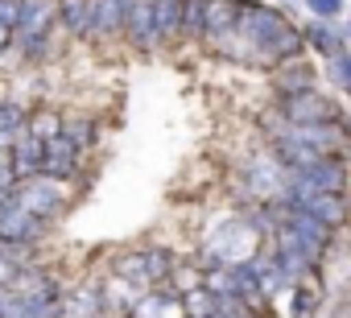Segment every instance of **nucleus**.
Instances as JSON below:
<instances>
[{"instance_id": "nucleus-1", "label": "nucleus", "mask_w": 351, "mask_h": 318, "mask_svg": "<svg viewBox=\"0 0 351 318\" xmlns=\"http://www.w3.org/2000/svg\"><path fill=\"white\" fill-rule=\"evenodd\" d=\"M306 50L302 42V25L281 13L277 5H265V0H244V13L236 21V29L211 50L236 66H252V71H273L289 58H298Z\"/></svg>"}, {"instance_id": "nucleus-2", "label": "nucleus", "mask_w": 351, "mask_h": 318, "mask_svg": "<svg viewBox=\"0 0 351 318\" xmlns=\"http://www.w3.org/2000/svg\"><path fill=\"white\" fill-rule=\"evenodd\" d=\"M261 240H265V232L252 223V215H248V211H232V215H223V219L207 232V240H203V248H199L203 269L211 273V269H223V265L252 260V256H261Z\"/></svg>"}, {"instance_id": "nucleus-3", "label": "nucleus", "mask_w": 351, "mask_h": 318, "mask_svg": "<svg viewBox=\"0 0 351 318\" xmlns=\"http://www.w3.org/2000/svg\"><path fill=\"white\" fill-rule=\"evenodd\" d=\"M289 170V166H285ZM351 186V166L343 153H330V157H318L310 166H293L289 178H285V199L289 203H302L310 195H347Z\"/></svg>"}, {"instance_id": "nucleus-4", "label": "nucleus", "mask_w": 351, "mask_h": 318, "mask_svg": "<svg viewBox=\"0 0 351 318\" xmlns=\"http://www.w3.org/2000/svg\"><path fill=\"white\" fill-rule=\"evenodd\" d=\"M169 273H173V252L161 248V244H145V248L124 252V256L116 260V281H124L132 293L169 281Z\"/></svg>"}, {"instance_id": "nucleus-5", "label": "nucleus", "mask_w": 351, "mask_h": 318, "mask_svg": "<svg viewBox=\"0 0 351 318\" xmlns=\"http://www.w3.org/2000/svg\"><path fill=\"white\" fill-rule=\"evenodd\" d=\"M285 178H289V170H285V162H281L273 149L252 153L248 162L240 166V186H244V195L256 199V203L285 199Z\"/></svg>"}, {"instance_id": "nucleus-6", "label": "nucleus", "mask_w": 351, "mask_h": 318, "mask_svg": "<svg viewBox=\"0 0 351 318\" xmlns=\"http://www.w3.org/2000/svg\"><path fill=\"white\" fill-rule=\"evenodd\" d=\"M277 112L289 124H335L343 120V108L335 95L310 87V91H293V95H277Z\"/></svg>"}, {"instance_id": "nucleus-7", "label": "nucleus", "mask_w": 351, "mask_h": 318, "mask_svg": "<svg viewBox=\"0 0 351 318\" xmlns=\"http://www.w3.org/2000/svg\"><path fill=\"white\" fill-rule=\"evenodd\" d=\"M13 203L25 207L29 215L46 219V223H54V219L66 211V191H62V182H54V178H46V174H34V178H21V182L13 186Z\"/></svg>"}, {"instance_id": "nucleus-8", "label": "nucleus", "mask_w": 351, "mask_h": 318, "mask_svg": "<svg viewBox=\"0 0 351 318\" xmlns=\"http://www.w3.org/2000/svg\"><path fill=\"white\" fill-rule=\"evenodd\" d=\"M83 162H87V153L58 128L50 140H46V157H42V174L46 178H54V182H75L79 174H83Z\"/></svg>"}, {"instance_id": "nucleus-9", "label": "nucleus", "mask_w": 351, "mask_h": 318, "mask_svg": "<svg viewBox=\"0 0 351 318\" xmlns=\"http://www.w3.org/2000/svg\"><path fill=\"white\" fill-rule=\"evenodd\" d=\"M128 13H132V0H91L87 42H124Z\"/></svg>"}, {"instance_id": "nucleus-10", "label": "nucleus", "mask_w": 351, "mask_h": 318, "mask_svg": "<svg viewBox=\"0 0 351 318\" xmlns=\"http://www.w3.org/2000/svg\"><path fill=\"white\" fill-rule=\"evenodd\" d=\"M9 157H13V174H17V182L21 178H34V174H42V157H46V140L25 124L13 140H9Z\"/></svg>"}, {"instance_id": "nucleus-11", "label": "nucleus", "mask_w": 351, "mask_h": 318, "mask_svg": "<svg viewBox=\"0 0 351 318\" xmlns=\"http://www.w3.org/2000/svg\"><path fill=\"white\" fill-rule=\"evenodd\" d=\"M244 0H207V17H203V46L215 50L240 21Z\"/></svg>"}, {"instance_id": "nucleus-12", "label": "nucleus", "mask_w": 351, "mask_h": 318, "mask_svg": "<svg viewBox=\"0 0 351 318\" xmlns=\"http://www.w3.org/2000/svg\"><path fill=\"white\" fill-rule=\"evenodd\" d=\"M318 79H322V71H318L306 54H298V58H289V62L273 66V91H277V95L310 91V87H318Z\"/></svg>"}, {"instance_id": "nucleus-13", "label": "nucleus", "mask_w": 351, "mask_h": 318, "mask_svg": "<svg viewBox=\"0 0 351 318\" xmlns=\"http://www.w3.org/2000/svg\"><path fill=\"white\" fill-rule=\"evenodd\" d=\"M302 42H306V50H314L318 58H330V54L347 50L343 21H318V17H310V21L302 25Z\"/></svg>"}, {"instance_id": "nucleus-14", "label": "nucleus", "mask_w": 351, "mask_h": 318, "mask_svg": "<svg viewBox=\"0 0 351 318\" xmlns=\"http://www.w3.org/2000/svg\"><path fill=\"white\" fill-rule=\"evenodd\" d=\"M293 207L306 211V215H314V219L326 223L330 232L347 228V219H351V199H347V195H310V199H302V203H293Z\"/></svg>"}, {"instance_id": "nucleus-15", "label": "nucleus", "mask_w": 351, "mask_h": 318, "mask_svg": "<svg viewBox=\"0 0 351 318\" xmlns=\"http://www.w3.org/2000/svg\"><path fill=\"white\" fill-rule=\"evenodd\" d=\"M58 29V0H21L13 34H54Z\"/></svg>"}, {"instance_id": "nucleus-16", "label": "nucleus", "mask_w": 351, "mask_h": 318, "mask_svg": "<svg viewBox=\"0 0 351 318\" xmlns=\"http://www.w3.org/2000/svg\"><path fill=\"white\" fill-rule=\"evenodd\" d=\"M104 310H108V293L95 281H87L62 297V318H104Z\"/></svg>"}, {"instance_id": "nucleus-17", "label": "nucleus", "mask_w": 351, "mask_h": 318, "mask_svg": "<svg viewBox=\"0 0 351 318\" xmlns=\"http://www.w3.org/2000/svg\"><path fill=\"white\" fill-rule=\"evenodd\" d=\"M124 42L141 54L157 50V34H153V5L149 0H132V13H128V25H124Z\"/></svg>"}, {"instance_id": "nucleus-18", "label": "nucleus", "mask_w": 351, "mask_h": 318, "mask_svg": "<svg viewBox=\"0 0 351 318\" xmlns=\"http://www.w3.org/2000/svg\"><path fill=\"white\" fill-rule=\"evenodd\" d=\"M149 5H153L157 50L161 46H178V38H182V0H149Z\"/></svg>"}, {"instance_id": "nucleus-19", "label": "nucleus", "mask_w": 351, "mask_h": 318, "mask_svg": "<svg viewBox=\"0 0 351 318\" xmlns=\"http://www.w3.org/2000/svg\"><path fill=\"white\" fill-rule=\"evenodd\" d=\"M173 310H182V302H178V293L173 289H141L136 297H132V318H173Z\"/></svg>"}, {"instance_id": "nucleus-20", "label": "nucleus", "mask_w": 351, "mask_h": 318, "mask_svg": "<svg viewBox=\"0 0 351 318\" xmlns=\"http://www.w3.org/2000/svg\"><path fill=\"white\" fill-rule=\"evenodd\" d=\"M58 25H62L71 38L87 42V29H91V0H58Z\"/></svg>"}, {"instance_id": "nucleus-21", "label": "nucleus", "mask_w": 351, "mask_h": 318, "mask_svg": "<svg viewBox=\"0 0 351 318\" xmlns=\"http://www.w3.org/2000/svg\"><path fill=\"white\" fill-rule=\"evenodd\" d=\"M13 50L21 62H46L54 54V34H13Z\"/></svg>"}, {"instance_id": "nucleus-22", "label": "nucleus", "mask_w": 351, "mask_h": 318, "mask_svg": "<svg viewBox=\"0 0 351 318\" xmlns=\"http://www.w3.org/2000/svg\"><path fill=\"white\" fill-rule=\"evenodd\" d=\"M203 17H207V0H182V38H178V46H199L203 42Z\"/></svg>"}, {"instance_id": "nucleus-23", "label": "nucleus", "mask_w": 351, "mask_h": 318, "mask_svg": "<svg viewBox=\"0 0 351 318\" xmlns=\"http://www.w3.org/2000/svg\"><path fill=\"white\" fill-rule=\"evenodd\" d=\"M322 62H326L322 66V79H330V87L339 95H351V46L339 50V54H330V58H322Z\"/></svg>"}, {"instance_id": "nucleus-24", "label": "nucleus", "mask_w": 351, "mask_h": 318, "mask_svg": "<svg viewBox=\"0 0 351 318\" xmlns=\"http://www.w3.org/2000/svg\"><path fill=\"white\" fill-rule=\"evenodd\" d=\"M318 289L314 285H306V281H298V285H289V306H285V314L289 318H314L318 314Z\"/></svg>"}, {"instance_id": "nucleus-25", "label": "nucleus", "mask_w": 351, "mask_h": 318, "mask_svg": "<svg viewBox=\"0 0 351 318\" xmlns=\"http://www.w3.org/2000/svg\"><path fill=\"white\" fill-rule=\"evenodd\" d=\"M178 302H182L186 318H207V314H215V310H219V297H215V289H207V285H195V289H186Z\"/></svg>"}, {"instance_id": "nucleus-26", "label": "nucleus", "mask_w": 351, "mask_h": 318, "mask_svg": "<svg viewBox=\"0 0 351 318\" xmlns=\"http://www.w3.org/2000/svg\"><path fill=\"white\" fill-rule=\"evenodd\" d=\"M25 124H29V108H25V103H17V99H0V136L13 140Z\"/></svg>"}, {"instance_id": "nucleus-27", "label": "nucleus", "mask_w": 351, "mask_h": 318, "mask_svg": "<svg viewBox=\"0 0 351 318\" xmlns=\"http://www.w3.org/2000/svg\"><path fill=\"white\" fill-rule=\"evenodd\" d=\"M302 9L318 21H343L347 17V0H302Z\"/></svg>"}, {"instance_id": "nucleus-28", "label": "nucleus", "mask_w": 351, "mask_h": 318, "mask_svg": "<svg viewBox=\"0 0 351 318\" xmlns=\"http://www.w3.org/2000/svg\"><path fill=\"white\" fill-rule=\"evenodd\" d=\"M29 128H34L42 140H50V136L62 128V116H58V112H38V116H29Z\"/></svg>"}, {"instance_id": "nucleus-29", "label": "nucleus", "mask_w": 351, "mask_h": 318, "mask_svg": "<svg viewBox=\"0 0 351 318\" xmlns=\"http://www.w3.org/2000/svg\"><path fill=\"white\" fill-rule=\"evenodd\" d=\"M17 9H21V0H0V25H17Z\"/></svg>"}, {"instance_id": "nucleus-30", "label": "nucleus", "mask_w": 351, "mask_h": 318, "mask_svg": "<svg viewBox=\"0 0 351 318\" xmlns=\"http://www.w3.org/2000/svg\"><path fill=\"white\" fill-rule=\"evenodd\" d=\"M9 50H13V29L0 25V54H9Z\"/></svg>"}, {"instance_id": "nucleus-31", "label": "nucleus", "mask_w": 351, "mask_h": 318, "mask_svg": "<svg viewBox=\"0 0 351 318\" xmlns=\"http://www.w3.org/2000/svg\"><path fill=\"white\" fill-rule=\"evenodd\" d=\"M343 34H347V46H351V13L343 17Z\"/></svg>"}, {"instance_id": "nucleus-32", "label": "nucleus", "mask_w": 351, "mask_h": 318, "mask_svg": "<svg viewBox=\"0 0 351 318\" xmlns=\"http://www.w3.org/2000/svg\"><path fill=\"white\" fill-rule=\"evenodd\" d=\"M343 132H347V145H351V112L343 116Z\"/></svg>"}, {"instance_id": "nucleus-33", "label": "nucleus", "mask_w": 351, "mask_h": 318, "mask_svg": "<svg viewBox=\"0 0 351 318\" xmlns=\"http://www.w3.org/2000/svg\"><path fill=\"white\" fill-rule=\"evenodd\" d=\"M207 318H244V314H223V310H215V314H207Z\"/></svg>"}]
</instances>
